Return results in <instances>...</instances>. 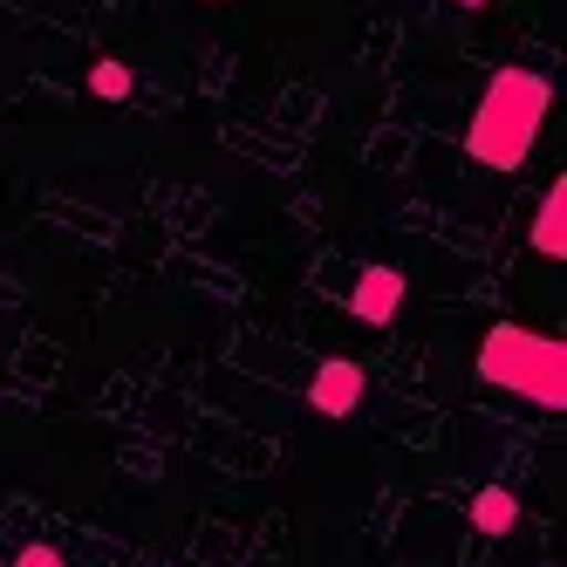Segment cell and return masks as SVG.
Returning a JSON list of instances; mask_svg holds the SVG:
<instances>
[{
  "instance_id": "1",
  "label": "cell",
  "mask_w": 567,
  "mask_h": 567,
  "mask_svg": "<svg viewBox=\"0 0 567 567\" xmlns=\"http://www.w3.org/2000/svg\"><path fill=\"white\" fill-rule=\"evenodd\" d=\"M547 110H554V90H547L540 69H499L493 83H485L472 124H465L472 165H485V172H519L526 151H534V137H540V124H547Z\"/></svg>"
},
{
  "instance_id": "2",
  "label": "cell",
  "mask_w": 567,
  "mask_h": 567,
  "mask_svg": "<svg viewBox=\"0 0 567 567\" xmlns=\"http://www.w3.org/2000/svg\"><path fill=\"white\" fill-rule=\"evenodd\" d=\"M478 383L513 390L526 403H540V411H567V342L499 321L478 342Z\"/></svg>"
},
{
  "instance_id": "3",
  "label": "cell",
  "mask_w": 567,
  "mask_h": 567,
  "mask_svg": "<svg viewBox=\"0 0 567 567\" xmlns=\"http://www.w3.org/2000/svg\"><path fill=\"white\" fill-rule=\"evenodd\" d=\"M362 390H370V383H362V362L329 355V362L315 370V383H308V403H315L321 417H355V411H362Z\"/></svg>"
},
{
  "instance_id": "4",
  "label": "cell",
  "mask_w": 567,
  "mask_h": 567,
  "mask_svg": "<svg viewBox=\"0 0 567 567\" xmlns=\"http://www.w3.org/2000/svg\"><path fill=\"white\" fill-rule=\"evenodd\" d=\"M403 295H411V280L396 267H362L355 288H349V308H355V321H390L403 308Z\"/></svg>"
},
{
  "instance_id": "5",
  "label": "cell",
  "mask_w": 567,
  "mask_h": 567,
  "mask_svg": "<svg viewBox=\"0 0 567 567\" xmlns=\"http://www.w3.org/2000/svg\"><path fill=\"white\" fill-rule=\"evenodd\" d=\"M534 254L567 260V178H554L540 192V206H534Z\"/></svg>"
},
{
  "instance_id": "6",
  "label": "cell",
  "mask_w": 567,
  "mask_h": 567,
  "mask_svg": "<svg viewBox=\"0 0 567 567\" xmlns=\"http://www.w3.org/2000/svg\"><path fill=\"white\" fill-rule=\"evenodd\" d=\"M472 526L485 540H506L519 526V493H506V485H485V493H472Z\"/></svg>"
},
{
  "instance_id": "7",
  "label": "cell",
  "mask_w": 567,
  "mask_h": 567,
  "mask_svg": "<svg viewBox=\"0 0 567 567\" xmlns=\"http://www.w3.org/2000/svg\"><path fill=\"white\" fill-rule=\"evenodd\" d=\"M131 90H137V75H131V62H110V55H103V62L90 69V96H103V103H124Z\"/></svg>"
},
{
  "instance_id": "8",
  "label": "cell",
  "mask_w": 567,
  "mask_h": 567,
  "mask_svg": "<svg viewBox=\"0 0 567 567\" xmlns=\"http://www.w3.org/2000/svg\"><path fill=\"white\" fill-rule=\"evenodd\" d=\"M14 567H62V547H21Z\"/></svg>"
},
{
  "instance_id": "9",
  "label": "cell",
  "mask_w": 567,
  "mask_h": 567,
  "mask_svg": "<svg viewBox=\"0 0 567 567\" xmlns=\"http://www.w3.org/2000/svg\"><path fill=\"white\" fill-rule=\"evenodd\" d=\"M452 8H485V0H452Z\"/></svg>"
}]
</instances>
